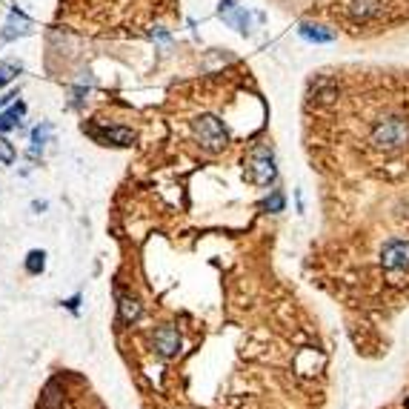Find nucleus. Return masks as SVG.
<instances>
[{
  "instance_id": "obj_1",
  "label": "nucleus",
  "mask_w": 409,
  "mask_h": 409,
  "mask_svg": "<svg viewBox=\"0 0 409 409\" xmlns=\"http://www.w3.org/2000/svg\"><path fill=\"white\" fill-rule=\"evenodd\" d=\"M409 143V120L390 115L381 117L378 124L372 126V147L381 152H398Z\"/></svg>"
},
{
  "instance_id": "obj_2",
  "label": "nucleus",
  "mask_w": 409,
  "mask_h": 409,
  "mask_svg": "<svg viewBox=\"0 0 409 409\" xmlns=\"http://www.w3.org/2000/svg\"><path fill=\"white\" fill-rule=\"evenodd\" d=\"M195 135L201 140V147L209 149V152H221L226 143H229V135H226L224 124L215 115H201L195 120Z\"/></svg>"
},
{
  "instance_id": "obj_3",
  "label": "nucleus",
  "mask_w": 409,
  "mask_h": 409,
  "mask_svg": "<svg viewBox=\"0 0 409 409\" xmlns=\"http://www.w3.org/2000/svg\"><path fill=\"white\" fill-rule=\"evenodd\" d=\"M381 263L392 278L409 272V240L406 237H392L381 249Z\"/></svg>"
},
{
  "instance_id": "obj_4",
  "label": "nucleus",
  "mask_w": 409,
  "mask_h": 409,
  "mask_svg": "<svg viewBox=\"0 0 409 409\" xmlns=\"http://www.w3.org/2000/svg\"><path fill=\"white\" fill-rule=\"evenodd\" d=\"M249 178L258 183V186H269L275 183L278 178V166H275V155L269 147H258L252 152V160H249Z\"/></svg>"
},
{
  "instance_id": "obj_5",
  "label": "nucleus",
  "mask_w": 409,
  "mask_h": 409,
  "mask_svg": "<svg viewBox=\"0 0 409 409\" xmlns=\"http://www.w3.org/2000/svg\"><path fill=\"white\" fill-rule=\"evenodd\" d=\"M83 132L94 143H101V147H132L135 143V132L126 126H86L83 124Z\"/></svg>"
},
{
  "instance_id": "obj_6",
  "label": "nucleus",
  "mask_w": 409,
  "mask_h": 409,
  "mask_svg": "<svg viewBox=\"0 0 409 409\" xmlns=\"http://www.w3.org/2000/svg\"><path fill=\"white\" fill-rule=\"evenodd\" d=\"M218 15L229 23L232 29H237L240 35H249V15L240 9L235 0H221V6H218Z\"/></svg>"
},
{
  "instance_id": "obj_7",
  "label": "nucleus",
  "mask_w": 409,
  "mask_h": 409,
  "mask_svg": "<svg viewBox=\"0 0 409 409\" xmlns=\"http://www.w3.org/2000/svg\"><path fill=\"white\" fill-rule=\"evenodd\" d=\"M155 349L160 358H175L181 352V335L175 326H160L155 332Z\"/></svg>"
},
{
  "instance_id": "obj_8",
  "label": "nucleus",
  "mask_w": 409,
  "mask_h": 409,
  "mask_svg": "<svg viewBox=\"0 0 409 409\" xmlns=\"http://www.w3.org/2000/svg\"><path fill=\"white\" fill-rule=\"evenodd\" d=\"M32 35V20L23 15V12H12L9 20H6V26H3V40H15V37H26Z\"/></svg>"
},
{
  "instance_id": "obj_9",
  "label": "nucleus",
  "mask_w": 409,
  "mask_h": 409,
  "mask_svg": "<svg viewBox=\"0 0 409 409\" xmlns=\"http://www.w3.org/2000/svg\"><path fill=\"white\" fill-rule=\"evenodd\" d=\"M378 12H381V0H352V3H349L352 20H360V23H367Z\"/></svg>"
},
{
  "instance_id": "obj_10",
  "label": "nucleus",
  "mask_w": 409,
  "mask_h": 409,
  "mask_svg": "<svg viewBox=\"0 0 409 409\" xmlns=\"http://www.w3.org/2000/svg\"><path fill=\"white\" fill-rule=\"evenodd\" d=\"M298 35L309 43H332L335 40V32H329L326 26H318V23H301Z\"/></svg>"
},
{
  "instance_id": "obj_11",
  "label": "nucleus",
  "mask_w": 409,
  "mask_h": 409,
  "mask_svg": "<svg viewBox=\"0 0 409 409\" xmlns=\"http://www.w3.org/2000/svg\"><path fill=\"white\" fill-rule=\"evenodd\" d=\"M117 312H120V324H135L143 315V309L135 298H117Z\"/></svg>"
},
{
  "instance_id": "obj_12",
  "label": "nucleus",
  "mask_w": 409,
  "mask_h": 409,
  "mask_svg": "<svg viewBox=\"0 0 409 409\" xmlns=\"http://www.w3.org/2000/svg\"><path fill=\"white\" fill-rule=\"evenodd\" d=\"M52 124H40V126H35V132H32V149H29V155L32 158H37L40 152H43V147L52 140Z\"/></svg>"
},
{
  "instance_id": "obj_13",
  "label": "nucleus",
  "mask_w": 409,
  "mask_h": 409,
  "mask_svg": "<svg viewBox=\"0 0 409 409\" xmlns=\"http://www.w3.org/2000/svg\"><path fill=\"white\" fill-rule=\"evenodd\" d=\"M26 112V106H23L20 101H17V106H12L9 112H0V132H9V129H15L17 124H20V115Z\"/></svg>"
},
{
  "instance_id": "obj_14",
  "label": "nucleus",
  "mask_w": 409,
  "mask_h": 409,
  "mask_svg": "<svg viewBox=\"0 0 409 409\" xmlns=\"http://www.w3.org/2000/svg\"><path fill=\"white\" fill-rule=\"evenodd\" d=\"M43 269H46V252L43 249H32L26 255V272L29 275H40Z\"/></svg>"
},
{
  "instance_id": "obj_15",
  "label": "nucleus",
  "mask_w": 409,
  "mask_h": 409,
  "mask_svg": "<svg viewBox=\"0 0 409 409\" xmlns=\"http://www.w3.org/2000/svg\"><path fill=\"white\" fill-rule=\"evenodd\" d=\"M315 98L321 101V103H329L332 98H335V83L332 81H318V86H315Z\"/></svg>"
},
{
  "instance_id": "obj_16",
  "label": "nucleus",
  "mask_w": 409,
  "mask_h": 409,
  "mask_svg": "<svg viewBox=\"0 0 409 409\" xmlns=\"http://www.w3.org/2000/svg\"><path fill=\"white\" fill-rule=\"evenodd\" d=\"M283 206H286V201H283V192L281 189H275L272 195L260 203V209H267V212H283Z\"/></svg>"
},
{
  "instance_id": "obj_17",
  "label": "nucleus",
  "mask_w": 409,
  "mask_h": 409,
  "mask_svg": "<svg viewBox=\"0 0 409 409\" xmlns=\"http://www.w3.org/2000/svg\"><path fill=\"white\" fill-rule=\"evenodd\" d=\"M17 72H20L17 63H3V66H0V86H6V83L17 75Z\"/></svg>"
},
{
  "instance_id": "obj_18",
  "label": "nucleus",
  "mask_w": 409,
  "mask_h": 409,
  "mask_svg": "<svg viewBox=\"0 0 409 409\" xmlns=\"http://www.w3.org/2000/svg\"><path fill=\"white\" fill-rule=\"evenodd\" d=\"M0 163H15V147L6 137H0Z\"/></svg>"
},
{
  "instance_id": "obj_19",
  "label": "nucleus",
  "mask_w": 409,
  "mask_h": 409,
  "mask_svg": "<svg viewBox=\"0 0 409 409\" xmlns=\"http://www.w3.org/2000/svg\"><path fill=\"white\" fill-rule=\"evenodd\" d=\"M78 303H81V295H75V298H69V301H66V309H72V312H78Z\"/></svg>"
},
{
  "instance_id": "obj_20",
  "label": "nucleus",
  "mask_w": 409,
  "mask_h": 409,
  "mask_svg": "<svg viewBox=\"0 0 409 409\" xmlns=\"http://www.w3.org/2000/svg\"><path fill=\"white\" fill-rule=\"evenodd\" d=\"M12 98H15V94H0V106H6Z\"/></svg>"
}]
</instances>
